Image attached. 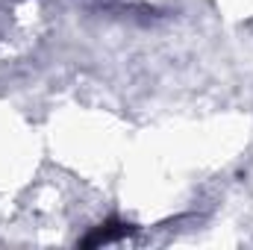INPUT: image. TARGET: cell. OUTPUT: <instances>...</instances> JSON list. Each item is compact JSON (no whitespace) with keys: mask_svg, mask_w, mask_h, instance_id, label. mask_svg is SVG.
<instances>
[{"mask_svg":"<svg viewBox=\"0 0 253 250\" xmlns=\"http://www.w3.org/2000/svg\"><path fill=\"white\" fill-rule=\"evenodd\" d=\"M132 233V224H124V221H115V218H109V221H103L100 227H94L80 245L83 248H97V245H109V242H118V239H124Z\"/></svg>","mask_w":253,"mask_h":250,"instance_id":"1","label":"cell"}]
</instances>
